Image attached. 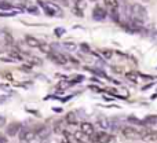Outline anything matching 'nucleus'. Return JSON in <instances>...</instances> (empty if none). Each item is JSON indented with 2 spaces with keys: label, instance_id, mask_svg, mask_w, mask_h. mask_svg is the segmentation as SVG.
I'll use <instances>...</instances> for the list:
<instances>
[{
  "label": "nucleus",
  "instance_id": "nucleus-1",
  "mask_svg": "<svg viewBox=\"0 0 157 143\" xmlns=\"http://www.w3.org/2000/svg\"><path fill=\"white\" fill-rule=\"evenodd\" d=\"M131 15H132L134 21H135L136 24H142L147 17L146 8H145L144 6L135 3V4H132V7H131Z\"/></svg>",
  "mask_w": 157,
  "mask_h": 143
},
{
  "label": "nucleus",
  "instance_id": "nucleus-2",
  "mask_svg": "<svg viewBox=\"0 0 157 143\" xmlns=\"http://www.w3.org/2000/svg\"><path fill=\"white\" fill-rule=\"evenodd\" d=\"M121 134L125 139H131V141H132V139L141 138V132H138V131L132 127H124L121 130Z\"/></svg>",
  "mask_w": 157,
  "mask_h": 143
},
{
  "label": "nucleus",
  "instance_id": "nucleus-3",
  "mask_svg": "<svg viewBox=\"0 0 157 143\" xmlns=\"http://www.w3.org/2000/svg\"><path fill=\"white\" fill-rule=\"evenodd\" d=\"M141 139L145 142H157V131H152V130H147L141 132Z\"/></svg>",
  "mask_w": 157,
  "mask_h": 143
},
{
  "label": "nucleus",
  "instance_id": "nucleus-4",
  "mask_svg": "<svg viewBox=\"0 0 157 143\" xmlns=\"http://www.w3.org/2000/svg\"><path fill=\"white\" fill-rule=\"evenodd\" d=\"M44 11H46L48 15H61V10L59 7H57L55 4H50V3H41Z\"/></svg>",
  "mask_w": 157,
  "mask_h": 143
},
{
  "label": "nucleus",
  "instance_id": "nucleus-5",
  "mask_svg": "<svg viewBox=\"0 0 157 143\" xmlns=\"http://www.w3.org/2000/svg\"><path fill=\"white\" fill-rule=\"evenodd\" d=\"M92 17H94V19H97V21H102V19L106 18V11L105 8L99 7V6H97V7L94 8V11H92Z\"/></svg>",
  "mask_w": 157,
  "mask_h": 143
},
{
  "label": "nucleus",
  "instance_id": "nucleus-6",
  "mask_svg": "<svg viewBox=\"0 0 157 143\" xmlns=\"http://www.w3.org/2000/svg\"><path fill=\"white\" fill-rule=\"evenodd\" d=\"M80 131L87 136H92L94 135V125L90 122H81L80 125Z\"/></svg>",
  "mask_w": 157,
  "mask_h": 143
},
{
  "label": "nucleus",
  "instance_id": "nucleus-7",
  "mask_svg": "<svg viewBox=\"0 0 157 143\" xmlns=\"http://www.w3.org/2000/svg\"><path fill=\"white\" fill-rule=\"evenodd\" d=\"M110 139H112V136L105 132H101V134H98V135H92V141L97 143H108Z\"/></svg>",
  "mask_w": 157,
  "mask_h": 143
},
{
  "label": "nucleus",
  "instance_id": "nucleus-8",
  "mask_svg": "<svg viewBox=\"0 0 157 143\" xmlns=\"http://www.w3.org/2000/svg\"><path fill=\"white\" fill-rule=\"evenodd\" d=\"M50 59L54 61L58 65H65L66 63V58L63 57L62 54H58V52H51V54H50Z\"/></svg>",
  "mask_w": 157,
  "mask_h": 143
},
{
  "label": "nucleus",
  "instance_id": "nucleus-9",
  "mask_svg": "<svg viewBox=\"0 0 157 143\" xmlns=\"http://www.w3.org/2000/svg\"><path fill=\"white\" fill-rule=\"evenodd\" d=\"M105 6L112 14H116L119 8V0H105Z\"/></svg>",
  "mask_w": 157,
  "mask_h": 143
},
{
  "label": "nucleus",
  "instance_id": "nucleus-10",
  "mask_svg": "<svg viewBox=\"0 0 157 143\" xmlns=\"http://www.w3.org/2000/svg\"><path fill=\"white\" fill-rule=\"evenodd\" d=\"M86 8V2L84 0H77L76 3H75V13L77 14L78 17H83V10Z\"/></svg>",
  "mask_w": 157,
  "mask_h": 143
},
{
  "label": "nucleus",
  "instance_id": "nucleus-11",
  "mask_svg": "<svg viewBox=\"0 0 157 143\" xmlns=\"http://www.w3.org/2000/svg\"><path fill=\"white\" fill-rule=\"evenodd\" d=\"M19 128H21V125H19L18 122H11V124L7 127V134L10 136L17 135V134L19 132Z\"/></svg>",
  "mask_w": 157,
  "mask_h": 143
},
{
  "label": "nucleus",
  "instance_id": "nucleus-12",
  "mask_svg": "<svg viewBox=\"0 0 157 143\" xmlns=\"http://www.w3.org/2000/svg\"><path fill=\"white\" fill-rule=\"evenodd\" d=\"M25 41H26L28 46H30V47H40L41 46L40 41H39L37 39L32 37V36H26V37H25Z\"/></svg>",
  "mask_w": 157,
  "mask_h": 143
},
{
  "label": "nucleus",
  "instance_id": "nucleus-13",
  "mask_svg": "<svg viewBox=\"0 0 157 143\" xmlns=\"http://www.w3.org/2000/svg\"><path fill=\"white\" fill-rule=\"evenodd\" d=\"M125 77H127L130 81H132V83H136V81H138V74H136V73H134V72L127 73V74H125Z\"/></svg>",
  "mask_w": 157,
  "mask_h": 143
},
{
  "label": "nucleus",
  "instance_id": "nucleus-14",
  "mask_svg": "<svg viewBox=\"0 0 157 143\" xmlns=\"http://www.w3.org/2000/svg\"><path fill=\"white\" fill-rule=\"evenodd\" d=\"M66 122L69 124H76V117H75V113H69L66 116Z\"/></svg>",
  "mask_w": 157,
  "mask_h": 143
},
{
  "label": "nucleus",
  "instance_id": "nucleus-15",
  "mask_svg": "<svg viewBox=\"0 0 157 143\" xmlns=\"http://www.w3.org/2000/svg\"><path fill=\"white\" fill-rule=\"evenodd\" d=\"M62 125H63L62 121L58 122V124L54 127V131H55V132H57V134H63V127H62Z\"/></svg>",
  "mask_w": 157,
  "mask_h": 143
},
{
  "label": "nucleus",
  "instance_id": "nucleus-16",
  "mask_svg": "<svg viewBox=\"0 0 157 143\" xmlns=\"http://www.w3.org/2000/svg\"><path fill=\"white\" fill-rule=\"evenodd\" d=\"M103 55H105V57L106 58H110L112 57V51H110V50H103Z\"/></svg>",
  "mask_w": 157,
  "mask_h": 143
},
{
  "label": "nucleus",
  "instance_id": "nucleus-17",
  "mask_svg": "<svg viewBox=\"0 0 157 143\" xmlns=\"http://www.w3.org/2000/svg\"><path fill=\"white\" fill-rule=\"evenodd\" d=\"M63 2H65V4H68V0H63Z\"/></svg>",
  "mask_w": 157,
  "mask_h": 143
},
{
  "label": "nucleus",
  "instance_id": "nucleus-18",
  "mask_svg": "<svg viewBox=\"0 0 157 143\" xmlns=\"http://www.w3.org/2000/svg\"><path fill=\"white\" fill-rule=\"evenodd\" d=\"M142 2H149V0H142Z\"/></svg>",
  "mask_w": 157,
  "mask_h": 143
}]
</instances>
